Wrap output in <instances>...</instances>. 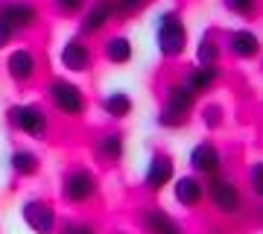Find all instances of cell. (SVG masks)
Segmentation results:
<instances>
[{
    "mask_svg": "<svg viewBox=\"0 0 263 234\" xmlns=\"http://www.w3.org/2000/svg\"><path fill=\"white\" fill-rule=\"evenodd\" d=\"M196 94L190 91L187 85L181 82H170L161 94V109L155 114V126L161 129H181L190 123V114L196 109Z\"/></svg>",
    "mask_w": 263,
    "mask_h": 234,
    "instance_id": "obj_1",
    "label": "cell"
},
{
    "mask_svg": "<svg viewBox=\"0 0 263 234\" xmlns=\"http://www.w3.org/2000/svg\"><path fill=\"white\" fill-rule=\"evenodd\" d=\"M187 24L181 18V12L176 9H164L155 21V47H158L161 59H181L187 53Z\"/></svg>",
    "mask_w": 263,
    "mask_h": 234,
    "instance_id": "obj_2",
    "label": "cell"
},
{
    "mask_svg": "<svg viewBox=\"0 0 263 234\" xmlns=\"http://www.w3.org/2000/svg\"><path fill=\"white\" fill-rule=\"evenodd\" d=\"M97 193H100V178H97L94 170L85 167V164L67 167L65 176H62V182H59V196H62V202L70 205V208L94 202Z\"/></svg>",
    "mask_w": 263,
    "mask_h": 234,
    "instance_id": "obj_3",
    "label": "cell"
},
{
    "mask_svg": "<svg viewBox=\"0 0 263 234\" xmlns=\"http://www.w3.org/2000/svg\"><path fill=\"white\" fill-rule=\"evenodd\" d=\"M205 199L219 217H240L246 211L243 187L234 178H228L226 173H216L205 182Z\"/></svg>",
    "mask_w": 263,
    "mask_h": 234,
    "instance_id": "obj_4",
    "label": "cell"
},
{
    "mask_svg": "<svg viewBox=\"0 0 263 234\" xmlns=\"http://www.w3.org/2000/svg\"><path fill=\"white\" fill-rule=\"evenodd\" d=\"M47 100L59 114L65 117H85L88 112V97H85L82 85H76L67 76H53L47 82Z\"/></svg>",
    "mask_w": 263,
    "mask_h": 234,
    "instance_id": "obj_5",
    "label": "cell"
},
{
    "mask_svg": "<svg viewBox=\"0 0 263 234\" xmlns=\"http://www.w3.org/2000/svg\"><path fill=\"white\" fill-rule=\"evenodd\" d=\"M6 123H9L12 132H18V135L32 138V140L47 138V132H50V114L44 112L38 103L9 105V112H6Z\"/></svg>",
    "mask_w": 263,
    "mask_h": 234,
    "instance_id": "obj_6",
    "label": "cell"
},
{
    "mask_svg": "<svg viewBox=\"0 0 263 234\" xmlns=\"http://www.w3.org/2000/svg\"><path fill=\"white\" fill-rule=\"evenodd\" d=\"M21 220L32 234H56L59 228V211L53 202L41 196H32V199H24L21 205Z\"/></svg>",
    "mask_w": 263,
    "mask_h": 234,
    "instance_id": "obj_7",
    "label": "cell"
},
{
    "mask_svg": "<svg viewBox=\"0 0 263 234\" xmlns=\"http://www.w3.org/2000/svg\"><path fill=\"white\" fill-rule=\"evenodd\" d=\"M173 178H176V158L167 150H152L149 164L143 170L141 187L146 193H161V190H167L173 185Z\"/></svg>",
    "mask_w": 263,
    "mask_h": 234,
    "instance_id": "obj_8",
    "label": "cell"
},
{
    "mask_svg": "<svg viewBox=\"0 0 263 234\" xmlns=\"http://www.w3.org/2000/svg\"><path fill=\"white\" fill-rule=\"evenodd\" d=\"M59 62L65 67L67 74L73 76H82L94 67V50L88 44V38L82 35H67L62 50H59Z\"/></svg>",
    "mask_w": 263,
    "mask_h": 234,
    "instance_id": "obj_9",
    "label": "cell"
},
{
    "mask_svg": "<svg viewBox=\"0 0 263 234\" xmlns=\"http://www.w3.org/2000/svg\"><path fill=\"white\" fill-rule=\"evenodd\" d=\"M187 164H190V173H196V176H202V178H211V176H216V173H222L226 155H222V150L216 147L214 140H199L196 147L190 150Z\"/></svg>",
    "mask_w": 263,
    "mask_h": 234,
    "instance_id": "obj_10",
    "label": "cell"
},
{
    "mask_svg": "<svg viewBox=\"0 0 263 234\" xmlns=\"http://www.w3.org/2000/svg\"><path fill=\"white\" fill-rule=\"evenodd\" d=\"M0 21H6L15 32H29L38 27L41 12L32 0H3L0 3Z\"/></svg>",
    "mask_w": 263,
    "mask_h": 234,
    "instance_id": "obj_11",
    "label": "cell"
},
{
    "mask_svg": "<svg viewBox=\"0 0 263 234\" xmlns=\"http://www.w3.org/2000/svg\"><path fill=\"white\" fill-rule=\"evenodd\" d=\"M111 21H114V3L111 0H88L85 12L79 15V29H76V35L94 38V35H100Z\"/></svg>",
    "mask_w": 263,
    "mask_h": 234,
    "instance_id": "obj_12",
    "label": "cell"
},
{
    "mask_svg": "<svg viewBox=\"0 0 263 234\" xmlns=\"http://www.w3.org/2000/svg\"><path fill=\"white\" fill-rule=\"evenodd\" d=\"M222 53H228L231 59L237 62H254V59L260 56V38L257 32L249 27H237L231 29L222 41Z\"/></svg>",
    "mask_w": 263,
    "mask_h": 234,
    "instance_id": "obj_13",
    "label": "cell"
},
{
    "mask_svg": "<svg viewBox=\"0 0 263 234\" xmlns=\"http://www.w3.org/2000/svg\"><path fill=\"white\" fill-rule=\"evenodd\" d=\"M173 202L184 211H196L205 202V178L196 173H184V176L173 178Z\"/></svg>",
    "mask_w": 263,
    "mask_h": 234,
    "instance_id": "obj_14",
    "label": "cell"
},
{
    "mask_svg": "<svg viewBox=\"0 0 263 234\" xmlns=\"http://www.w3.org/2000/svg\"><path fill=\"white\" fill-rule=\"evenodd\" d=\"M6 76L15 85H29L38 76V56L32 47H15L6 56Z\"/></svg>",
    "mask_w": 263,
    "mask_h": 234,
    "instance_id": "obj_15",
    "label": "cell"
},
{
    "mask_svg": "<svg viewBox=\"0 0 263 234\" xmlns=\"http://www.w3.org/2000/svg\"><path fill=\"white\" fill-rule=\"evenodd\" d=\"M126 155V132L123 129H111L103 132L100 138L94 140V158L105 167H117Z\"/></svg>",
    "mask_w": 263,
    "mask_h": 234,
    "instance_id": "obj_16",
    "label": "cell"
},
{
    "mask_svg": "<svg viewBox=\"0 0 263 234\" xmlns=\"http://www.w3.org/2000/svg\"><path fill=\"white\" fill-rule=\"evenodd\" d=\"M141 228L146 234H184V225L161 205L143 208L141 211Z\"/></svg>",
    "mask_w": 263,
    "mask_h": 234,
    "instance_id": "obj_17",
    "label": "cell"
},
{
    "mask_svg": "<svg viewBox=\"0 0 263 234\" xmlns=\"http://www.w3.org/2000/svg\"><path fill=\"white\" fill-rule=\"evenodd\" d=\"M222 65H193L184 74V79L181 82L187 85L190 91L196 94V97H202V94H208V91H214L216 85L222 82Z\"/></svg>",
    "mask_w": 263,
    "mask_h": 234,
    "instance_id": "obj_18",
    "label": "cell"
},
{
    "mask_svg": "<svg viewBox=\"0 0 263 234\" xmlns=\"http://www.w3.org/2000/svg\"><path fill=\"white\" fill-rule=\"evenodd\" d=\"M100 53H103V59L108 65L123 67V65H129L132 56H135V44H132V38L126 35V32H114V35H108L103 41Z\"/></svg>",
    "mask_w": 263,
    "mask_h": 234,
    "instance_id": "obj_19",
    "label": "cell"
},
{
    "mask_svg": "<svg viewBox=\"0 0 263 234\" xmlns=\"http://www.w3.org/2000/svg\"><path fill=\"white\" fill-rule=\"evenodd\" d=\"M100 109H103L105 117H111V120H126V117H132V112H135V100H132L129 91L114 88V91H108L103 100H100Z\"/></svg>",
    "mask_w": 263,
    "mask_h": 234,
    "instance_id": "obj_20",
    "label": "cell"
},
{
    "mask_svg": "<svg viewBox=\"0 0 263 234\" xmlns=\"http://www.w3.org/2000/svg\"><path fill=\"white\" fill-rule=\"evenodd\" d=\"M9 170L18 178H35L41 173V155L35 150H29V147H18L9 155Z\"/></svg>",
    "mask_w": 263,
    "mask_h": 234,
    "instance_id": "obj_21",
    "label": "cell"
},
{
    "mask_svg": "<svg viewBox=\"0 0 263 234\" xmlns=\"http://www.w3.org/2000/svg\"><path fill=\"white\" fill-rule=\"evenodd\" d=\"M219 62H222V41L208 29L196 44V65H219Z\"/></svg>",
    "mask_w": 263,
    "mask_h": 234,
    "instance_id": "obj_22",
    "label": "cell"
},
{
    "mask_svg": "<svg viewBox=\"0 0 263 234\" xmlns=\"http://www.w3.org/2000/svg\"><path fill=\"white\" fill-rule=\"evenodd\" d=\"M219 3H222V9L228 15H234L240 21L257 18V9H260V0H219Z\"/></svg>",
    "mask_w": 263,
    "mask_h": 234,
    "instance_id": "obj_23",
    "label": "cell"
},
{
    "mask_svg": "<svg viewBox=\"0 0 263 234\" xmlns=\"http://www.w3.org/2000/svg\"><path fill=\"white\" fill-rule=\"evenodd\" d=\"M199 117H202V126H205L208 132H219L226 126V105L222 103H205L202 112H199Z\"/></svg>",
    "mask_w": 263,
    "mask_h": 234,
    "instance_id": "obj_24",
    "label": "cell"
},
{
    "mask_svg": "<svg viewBox=\"0 0 263 234\" xmlns=\"http://www.w3.org/2000/svg\"><path fill=\"white\" fill-rule=\"evenodd\" d=\"M114 3V21H129L138 18L143 9H149L152 0H111Z\"/></svg>",
    "mask_w": 263,
    "mask_h": 234,
    "instance_id": "obj_25",
    "label": "cell"
},
{
    "mask_svg": "<svg viewBox=\"0 0 263 234\" xmlns=\"http://www.w3.org/2000/svg\"><path fill=\"white\" fill-rule=\"evenodd\" d=\"M88 6V0H53V12L59 18H79Z\"/></svg>",
    "mask_w": 263,
    "mask_h": 234,
    "instance_id": "obj_26",
    "label": "cell"
},
{
    "mask_svg": "<svg viewBox=\"0 0 263 234\" xmlns=\"http://www.w3.org/2000/svg\"><path fill=\"white\" fill-rule=\"evenodd\" d=\"M56 234H97V225L88 220H67L56 228Z\"/></svg>",
    "mask_w": 263,
    "mask_h": 234,
    "instance_id": "obj_27",
    "label": "cell"
},
{
    "mask_svg": "<svg viewBox=\"0 0 263 234\" xmlns=\"http://www.w3.org/2000/svg\"><path fill=\"white\" fill-rule=\"evenodd\" d=\"M249 190L257 199L263 196V161H252V167H249Z\"/></svg>",
    "mask_w": 263,
    "mask_h": 234,
    "instance_id": "obj_28",
    "label": "cell"
},
{
    "mask_svg": "<svg viewBox=\"0 0 263 234\" xmlns=\"http://www.w3.org/2000/svg\"><path fill=\"white\" fill-rule=\"evenodd\" d=\"M15 35H18V32H15L6 21H0V50H6V47L15 41Z\"/></svg>",
    "mask_w": 263,
    "mask_h": 234,
    "instance_id": "obj_29",
    "label": "cell"
},
{
    "mask_svg": "<svg viewBox=\"0 0 263 234\" xmlns=\"http://www.w3.org/2000/svg\"><path fill=\"white\" fill-rule=\"evenodd\" d=\"M117 234H126V231H117Z\"/></svg>",
    "mask_w": 263,
    "mask_h": 234,
    "instance_id": "obj_30",
    "label": "cell"
}]
</instances>
